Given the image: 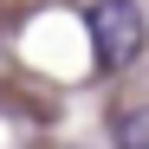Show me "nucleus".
Returning a JSON list of instances; mask_svg holds the SVG:
<instances>
[{"label":"nucleus","instance_id":"obj_1","mask_svg":"<svg viewBox=\"0 0 149 149\" xmlns=\"http://www.w3.org/2000/svg\"><path fill=\"white\" fill-rule=\"evenodd\" d=\"M84 26H91V58L104 71L136 65V52H143V7L136 0H91Z\"/></svg>","mask_w":149,"mask_h":149},{"label":"nucleus","instance_id":"obj_2","mask_svg":"<svg viewBox=\"0 0 149 149\" xmlns=\"http://www.w3.org/2000/svg\"><path fill=\"white\" fill-rule=\"evenodd\" d=\"M117 149H149V110H123L117 117Z\"/></svg>","mask_w":149,"mask_h":149}]
</instances>
